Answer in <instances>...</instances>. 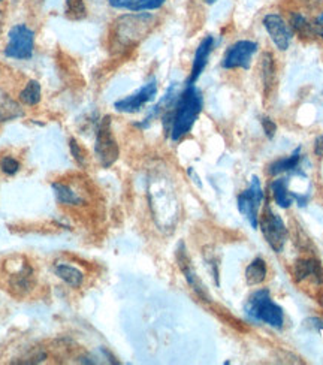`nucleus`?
Instances as JSON below:
<instances>
[{"label":"nucleus","instance_id":"obj_14","mask_svg":"<svg viewBox=\"0 0 323 365\" xmlns=\"http://www.w3.org/2000/svg\"><path fill=\"white\" fill-rule=\"evenodd\" d=\"M178 264H180V268H181L183 274H184V277H186L188 283L192 286L193 291H195L199 297H202V298L205 299V298H207L205 289H204L202 283L199 282V279H198V276H196V272L193 271V268H192V265H190L189 256L186 255V250H184V246H183V245L180 246V250H178Z\"/></svg>","mask_w":323,"mask_h":365},{"label":"nucleus","instance_id":"obj_5","mask_svg":"<svg viewBox=\"0 0 323 365\" xmlns=\"http://www.w3.org/2000/svg\"><path fill=\"white\" fill-rule=\"evenodd\" d=\"M96 156L103 168H110L118 159L120 150L111 129V117H103L96 133Z\"/></svg>","mask_w":323,"mask_h":365},{"label":"nucleus","instance_id":"obj_1","mask_svg":"<svg viewBox=\"0 0 323 365\" xmlns=\"http://www.w3.org/2000/svg\"><path fill=\"white\" fill-rule=\"evenodd\" d=\"M202 105L204 99L201 91L195 84H188L183 93L178 95L174 103V111L169 115V120H171L169 132H171L173 141H180L184 135L192 130L195 121L202 111Z\"/></svg>","mask_w":323,"mask_h":365},{"label":"nucleus","instance_id":"obj_21","mask_svg":"<svg viewBox=\"0 0 323 365\" xmlns=\"http://www.w3.org/2000/svg\"><path fill=\"white\" fill-rule=\"evenodd\" d=\"M21 102L26 105H36L41 101V86L38 81H29L20 93Z\"/></svg>","mask_w":323,"mask_h":365},{"label":"nucleus","instance_id":"obj_3","mask_svg":"<svg viewBox=\"0 0 323 365\" xmlns=\"http://www.w3.org/2000/svg\"><path fill=\"white\" fill-rule=\"evenodd\" d=\"M264 200H265V193H264L262 185H260V180L255 175L252 177L249 187L244 192H241L237 200L238 211L249 220L253 230H256L259 226V210Z\"/></svg>","mask_w":323,"mask_h":365},{"label":"nucleus","instance_id":"obj_10","mask_svg":"<svg viewBox=\"0 0 323 365\" xmlns=\"http://www.w3.org/2000/svg\"><path fill=\"white\" fill-rule=\"evenodd\" d=\"M264 26L267 32L274 42V45L280 51H286L292 42V32L287 23L283 20L279 14H268L264 19Z\"/></svg>","mask_w":323,"mask_h":365},{"label":"nucleus","instance_id":"obj_26","mask_svg":"<svg viewBox=\"0 0 323 365\" xmlns=\"http://www.w3.org/2000/svg\"><path fill=\"white\" fill-rule=\"evenodd\" d=\"M71 148H72V153H73L75 159L78 160V163H83V162H84V158H83V155H81V151H80L78 145H76V143H75L73 140H71Z\"/></svg>","mask_w":323,"mask_h":365},{"label":"nucleus","instance_id":"obj_6","mask_svg":"<svg viewBox=\"0 0 323 365\" xmlns=\"http://www.w3.org/2000/svg\"><path fill=\"white\" fill-rule=\"evenodd\" d=\"M9 42L5 48V56L17 60H27L34 54L35 34L24 24L14 26L8 34Z\"/></svg>","mask_w":323,"mask_h":365},{"label":"nucleus","instance_id":"obj_9","mask_svg":"<svg viewBox=\"0 0 323 365\" xmlns=\"http://www.w3.org/2000/svg\"><path fill=\"white\" fill-rule=\"evenodd\" d=\"M158 93V81L156 78H151L147 84H144L140 90L135 91L133 95L120 99L114 103L116 110L120 113H138L144 105H147L150 101L155 99Z\"/></svg>","mask_w":323,"mask_h":365},{"label":"nucleus","instance_id":"obj_29","mask_svg":"<svg viewBox=\"0 0 323 365\" xmlns=\"http://www.w3.org/2000/svg\"><path fill=\"white\" fill-rule=\"evenodd\" d=\"M205 2H207V4H214L215 0H205Z\"/></svg>","mask_w":323,"mask_h":365},{"label":"nucleus","instance_id":"obj_22","mask_svg":"<svg viewBox=\"0 0 323 365\" xmlns=\"http://www.w3.org/2000/svg\"><path fill=\"white\" fill-rule=\"evenodd\" d=\"M53 189L56 190V197L60 204H66V205H75L80 204V197L76 196L68 186L61 185V182H57V185H53Z\"/></svg>","mask_w":323,"mask_h":365},{"label":"nucleus","instance_id":"obj_24","mask_svg":"<svg viewBox=\"0 0 323 365\" xmlns=\"http://www.w3.org/2000/svg\"><path fill=\"white\" fill-rule=\"evenodd\" d=\"M0 170H2L5 174L14 175L15 173H19L20 163H19L17 160H15L14 158L6 156V158H4L2 160H0Z\"/></svg>","mask_w":323,"mask_h":365},{"label":"nucleus","instance_id":"obj_8","mask_svg":"<svg viewBox=\"0 0 323 365\" xmlns=\"http://www.w3.org/2000/svg\"><path fill=\"white\" fill-rule=\"evenodd\" d=\"M257 51V43L253 41H238L230 47L223 60L222 66L225 69H249L252 58Z\"/></svg>","mask_w":323,"mask_h":365},{"label":"nucleus","instance_id":"obj_11","mask_svg":"<svg viewBox=\"0 0 323 365\" xmlns=\"http://www.w3.org/2000/svg\"><path fill=\"white\" fill-rule=\"evenodd\" d=\"M214 48V38L212 36H207L202 39V42L199 43V47L196 48L195 57H193V65H192V72H190V78L188 81V84H195L198 81V78L201 77V73L204 72L210 54Z\"/></svg>","mask_w":323,"mask_h":365},{"label":"nucleus","instance_id":"obj_28","mask_svg":"<svg viewBox=\"0 0 323 365\" xmlns=\"http://www.w3.org/2000/svg\"><path fill=\"white\" fill-rule=\"evenodd\" d=\"M317 21H319V23H320V24H323V14H322V15H320V17H319V20H317Z\"/></svg>","mask_w":323,"mask_h":365},{"label":"nucleus","instance_id":"obj_2","mask_svg":"<svg viewBox=\"0 0 323 365\" xmlns=\"http://www.w3.org/2000/svg\"><path fill=\"white\" fill-rule=\"evenodd\" d=\"M245 314L252 321L265 324L275 329H282L284 325L283 309L272 301L268 289H259L250 295L245 302Z\"/></svg>","mask_w":323,"mask_h":365},{"label":"nucleus","instance_id":"obj_7","mask_svg":"<svg viewBox=\"0 0 323 365\" xmlns=\"http://www.w3.org/2000/svg\"><path fill=\"white\" fill-rule=\"evenodd\" d=\"M153 15L141 14V15H126L121 17L117 23V38L121 43H132L141 39L153 26Z\"/></svg>","mask_w":323,"mask_h":365},{"label":"nucleus","instance_id":"obj_20","mask_svg":"<svg viewBox=\"0 0 323 365\" xmlns=\"http://www.w3.org/2000/svg\"><path fill=\"white\" fill-rule=\"evenodd\" d=\"M262 83L264 93L268 96L275 83V63L271 53H265L262 57Z\"/></svg>","mask_w":323,"mask_h":365},{"label":"nucleus","instance_id":"obj_17","mask_svg":"<svg viewBox=\"0 0 323 365\" xmlns=\"http://www.w3.org/2000/svg\"><path fill=\"white\" fill-rule=\"evenodd\" d=\"M108 2L117 9L141 12V11H151V9L160 8L165 4V0H108Z\"/></svg>","mask_w":323,"mask_h":365},{"label":"nucleus","instance_id":"obj_4","mask_svg":"<svg viewBox=\"0 0 323 365\" xmlns=\"http://www.w3.org/2000/svg\"><path fill=\"white\" fill-rule=\"evenodd\" d=\"M259 225H260V230H262L264 238L268 242V246L275 253H280L284 249L286 241H287V227L283 219L277 215V212H274L270 205H267Z\"/></svg>","mask_w":323,"mask_h":365},{"label":"nucleus","instance_id":"obj_25","mask_svg":"<svg viewBox=\"0 0 323 365\" xmlns=\"http://www.w3.org/2000/svg\"><path fill=\"white\" fill-rule=\"evenodd\" d=\"M262 128H264V132L265 135L268 136V138H274V135L277 132V125L274 123V121L270 118V117H264L262 118Z\"/></svg>","mask_w":323,"mask_h":365},{"label":"nucleus","instance_id":"obj_27","mask_svg":"<svg viewBox=\"0 0 323 365\" xmlns=\"http://www.w3.org/2000/svg\"><path fill=\"white\" fill-rule=\"evenodd\" d=\"M314 153L317 155V156H323V135H320L319 138L316 140V143H314Z\"/></svg>","mask_w":323,"mask_h":365},{"label":"nucleus","instance_id":"obj_23","mask_svg":"<svg viewBox=\"0 0 323 365\" xmlns=\"http://www.w3.org/2000/svg\"><path fill=\"white\" fill-rule=\"evenodd\" d=\"M66 15L71 20H81L87 15L84 0H66Z\"/></svg>","mask_w":323,"mask_h":365},{"label":"nucleus","instance_id":"obj_16","mask_svg":"<svg viewBox=\"0 0 323 365\" xmlns=\"http://www.w3.org/2000/svg\"><path fill=\"white\" fill-rule=\"evenodd\" d=\"M292 27L295 29V32L304 38H322L323 39V24L310 23L305 17L299 14H295L292 17Z\"/></svg>","mask_w":323,"mask_h":365},{"label":"nucleus","instance_id":"obj_19","mask_svg":"<svg viewBox=\"0 0 323 365\" xmlns=\"http://www.w3.org/2000/svg\"><path fill=\"white\" fill-rule=\"evenodd\" d=\"M56 274L71 287H80L84 282V274L69 264L56 265Z\"/></svg>","mask_w":323,"mask_h":365},{"label":"nucleus","instance_id":"obj_15","mask_svg":"<svg viewBox=\"0 0 323 365\" xmlns=\"http://www.w3.org/2000/svg\"><path fill=\"white\" fill-rule=\"evenodd\" d=\"M271 193L274 196L275 204L280 208H289L295 201L294 192L289 190V182H287V178L284 177L277 178L271 182Z\"/></svg>","mask_w":323,"mask_h":365},{"label":"nucleus","instance_id":"obj_12","mask_svg":"<svg viewBox=\"0 0 323 365\" xmlns=\"http://www.w3.org/2000/svg\"><path fill=\"white\" fill-rule=\"evenodd\" d=\"M295 279L297 282H304L313 279L317 284H323V268L316 259H301L295 264Z\"/></svg>","mask_w":323,"mask_h":365},{"label":"nucleus","instance_id":"obj_13","mask_svg":"<svg viewBox=\"0 0 323 365\" xmlns=\"http://www.w3.org/2000/svg\"><path fill=\"white\" fill-rule=\"evenodd\" d=\"M299 163H301V147H298L290 156H286V158H282L279 160L272 162L268 166V174L274 175V177L279 174H283V173H292V174L297 173V174L304 175V173L298 171Z\"/></svg>","mask_w":323,"mask_h":365},{"label":"nucleus","instance_id":"obj_18","mask_svg":"<svg viewBox=\"0 0 323 365\" xmlns=\"http://www.w3.org/2000/svg\"><path fill=\"white\" fill-rule=\"evenodd\" d=\"M267 274V262L264 259H260V257H256V259L252 261L249 267L245 268V282H247L249 286H257L265 282Z\"/></svg>","mask_w":323,"mask_h":365}]
</instances>
